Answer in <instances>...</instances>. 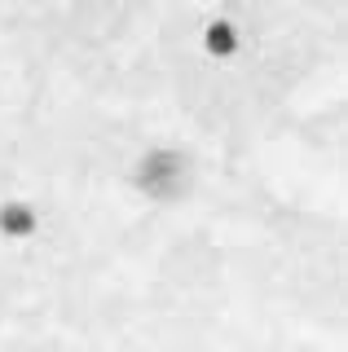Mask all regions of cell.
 Returning <instances> with one entry per match:
<instances>
[{
    "label": "cell",
    "mask_w": 348,
    "mask_h": 352,
    "mask_svg": "<svg viewBox=\"0 0 348 352\" xmlns=\"http://www.w3.org/2000/svg\"><path fill=\"white\" fill-rule=\"evenodd\" d=\"M203 44H208L212 58H234V53H238V31H234V22H225V18L208 22V31H203Z\"/></svg>",
    "instance_id": "3957f363"
},
{
    "label": "cell",
    "mask_w": 348,
    "mask_h": 352,
    "mask_svg": "<svg viewBox=\"0 0 348 352\" xmlns=\"http://www.w3.org/2000/svg\"><path fill=\"white\" fill-rule=\"evenodd\" d=\"M133 181H137L141 194L159 198V203H172V198H181L190 190V163H186V154H177V150H150L146 159L137 163Z\"/></svg>",
    "instance_id": "6da1fadb"
},
{
    "label": "cell",
    "mask_w": 348,
    "mask_h": 352,
    "mask_svg": "<svg viewBox=\"0 0 348 352\" xmlns=\"http://www.w3.org/2000/svg\"><path fill=\"white\" fill-rule=\"evenodd\" d=\"M36 229H40V212L31 203H23V198L0 203V234H5V238L27 242V238H36Z\"/></svg>",
    "instance_id": "7a4b0ae2"
}]
</instances>
